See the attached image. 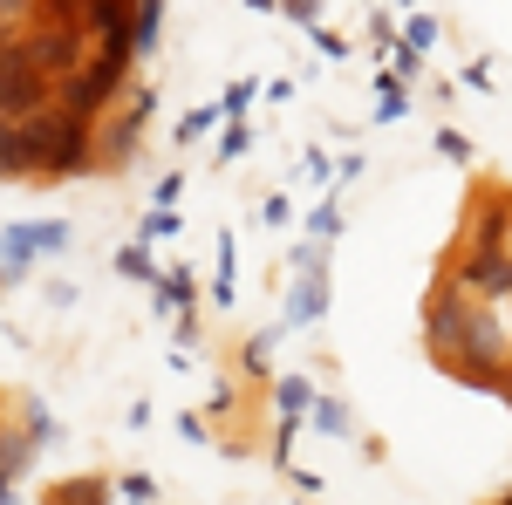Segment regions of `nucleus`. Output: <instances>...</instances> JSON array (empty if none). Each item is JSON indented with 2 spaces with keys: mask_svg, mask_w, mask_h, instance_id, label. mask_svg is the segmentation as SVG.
Returning a JSON list of instances; mask_svg holds the SVG:
<instances>
[{
  "mask_svg": "<svg viewBox=\"0 0 512 505\" xmlns=\"http://www.w3.org/2000/svg\"><path fill=\"white\" fill-rule=\"evenodd\" d=\"M14 144H21V164H28V178H76L96 164V137H89V123L69 117V110H35V117L14 123Z\"/></svg>",
  "mask_w": 512,
  "mask_h": 505,
  "instance_id": "f257e3e1",
  "label": "nucleus"
},
{
  "mask_svg": "<svg viewBox=\"0 0 512 505\" xmlns=\"http://www.w3.org/2000/svg\"><path fill=\"white\" fill-rule=\"evenodd\" d=\"M35 0H0V28H21V14H28Z\"/></svg>",
  "mask_w": 512,
  "mask_h": 505,
  "instance_id": "f03ea898",
  "label": "nucleus"
}]
</instances>
